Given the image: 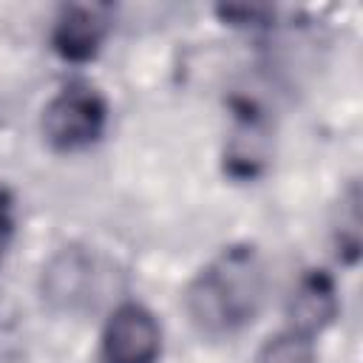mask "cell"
<instances>
[{"mask_svg":"<svg viewBox=\"0 0 363 363\" xmlns=\"http://www.w3.org/2000/svg\"><path fill=\"white\" fill-rule=\"evenodd\" d=\"M267 295L261 255L250 244L221 250L187 286L184 306L201 335H233L255 320Z\"/></svg>","mask_w":363,"mask_h":363,"instance_id":"1","label":"cell"},{"mask_svg":"<svg viewBox=\"0 0 363 363\" xmlns=\"http://www.w3.org/2000/svg\"><path fill=\"white\" fill-rule=\"evenodd\" d=\"M105 125L108 102L96 88L85 82L65 85L43 108V139L60 153H74L96 145L105 133Z\"/></svg>","mask_w":363,"mask_h":363,"instance_id":"2","label":"cell"},{"mask_svg":"<svg viewBox=\"0 0 363 363\" xmlns=\"http://www.w3.org/2000/svg\"><path fill=\"white\" fill-rule=\"evenodd\" d=\"M162 354V326L156 315L136 303H119L99 335V363H156Z\"/></svg>","mask_w":363,"mask_h":363,"instance_id":"3","label":"cell"},{"mask_svg":"<svg viewBox=\"0 0 363 363\" xmlns=\"http://www.w3.org/2000/svg\"><path fill=\"white\" fill-rule=\"evenodd\" d=\"M272 159V125L252 102L233 105V125L224 142V173L235 182H255Z\"/></svg>","mask_w":363,"mask_h":363,"instance_id":"4","label":"cell"},{"mask_svg":"<svg viewBox=\"0 0 363 363\" xmlns=\"http://www.w3.org/2000/svg\"><path fill=\"white\" fill-rule=\"evenodd\" d=\"M111 34L105 6H62L51 26V48L65 62H91Z\"/></svg>","mask_w":363,"mask_h":363,"instance_id":"5","label":"cell"},{"mask_svg":"<svg viewBox=\"0 0 363 363\" xmlns=\"http://www.w3.org/2000/svg\"><path fill=\"white\" fill-rule=\"evenodd\" d=\"M43 301L57 312H77L94 289V261L79 247H62L43 269Z\"/></svg>","mask_w":363,"mask_h":363,"instance_id":"6","label":"cell"},{"mask_svg":"<svg viewBox=\"0 0 363 363\" xmlns=\"http://www.w3.org/2000/svg\"><path fill=\"white\" fill-rule=\"evenodd\" d=\"M337 312H340V298L335 278L326 269H306L286 301V318H289L286 329H295L315 340L320 332H326L335 323Z\"/></svg>","mask_w":363,"mask_h":363,"instance_id":"7","label":"cell"},{"mask_svg":"<svg viewBox=\"0 0 363 363\" xmlns=\"http://www.w3.org/2000/svg\"><path fill=\"white\" fill-rule=\"evenodd\" d=\"M335 247L346 264H354L360 255V190L349 184L340 196V218L335 221Z\"/></svg>","mask_w":363,"mask_h":363,"instance_id":"8","label":"cell"},{"mask_svg":"<svg viewBox=\"0 0 363 363\" xmlns=\"http://www.w3.org/2000/svg\"><path fill=\"white\" fill-rule=\"evenodd\" d=\"M255 363H315V340L295 329H281L267 337Z\"/></svg>","mask_w":363,"mask_h":363,"instance_id":"9","label":"cell"},{"mask_svg":"<svg viewBox=\"0 0 363 363\" xmlns=\"http://www.w3.org/2000/svg\"><path fill=\"white\" fill-rule=\"evenodd\" d=\"M14 235V199L6 187H0V261Z\"/></svg>","mask_w":363,"mask_h":363,"instance_id":"10","label":"cell"}]
</instances>
